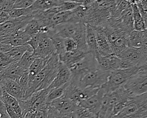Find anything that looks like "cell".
Masks as SVG:
<instances>
[{
  "mask_svg": "<svg viewBox=\"0 0 147 118\" xmlns=\"http://www.w3.org/2000/svg\"><path fill=\"white\" fill-rule=\"evenodd\" d=\"M60 60L58 55L54 52L49 58L44 68L38 73L33 80L29 82L23 99L30 96L36 91L47 88L55 78L59 70Z\"/></svg>",
  "mask_w": 147,
  "mask_h": 118,
  "instance_id": "obj_1",
  "label": "cell"
},
{
  "mask_svg": "<svg viewBox=\"0 0 147 118\" xmlns=\"http://www.w3.org/2000/svg\"><path fill=\"white\" fill-rule=\"evenodd\" d=\"M55 34L63 38H71L76 41L78 48L90 52L86 43V24L82 22H66L53 27Z\"/></svg>",
  "mask_w": 147,
  "mask_h": 118,
  "instance_id": "obj_2",
  "label": "cell"
},
{
  "mask_svg": "<svg viewBox=\"0 0 147 118\" xmlns=\"http://www.w3.org/2000/svg\"><path fill=\"white\" fill-rule=\"evenodd\" d=\"M130 97L123 86L113 92L105 93L100 109L98 113V117H112L114 106L122 101L129 99Z\"/></svg>",
  "mask_w": 147,
  "mask_h": 118,
  "instance_id": "obj_3",
  "label": "cell"
},
{
  "mask_svg": "<svg viewBox=\"0 0 147 118\" xmlns=\"http://www.w3.org/2000/svg\"><path fill=\"white\" fill-rule=\"evenodd\" d=\"M139 71L138 66L126 69H117L110 72L107 82L101 87L109 93L123 86L133 75Z\"/></svg>",
  "mask_w": 147,
  "mask_h": 118,
  "instance_id": "obj_4",
  "label": "cell"
},
{
  "mask_svg": "<svg viewBox=\"0 0 147 118\" xmlns=\"http://www.w3.org/2000/svg\"><path fill=\"white\" fill-rule=\"evenodd\" d=\"M110 72L95 68L86 72L76 81L70 79L76 82L82 89L100 88L107 82Z\"/></svg>",
  "mask_w": 147,
  "mask_h": 118,
  "instance_id": "obj_5",
  "label": "cell"
},
{
  "mask_svg": "<svg viewBox=\"0 0 147 118\" xmlns=\"http://www.w3.org/2000/svg\"><path fill=\"white\" fill-rule=\"evenodd\" d=\"M131 97L147 92V71H140L133 75L123 85Z\"/></svg>",
  "mask_w": 147,
  "mask_h": 118,
  "instance_id": "obj_6",
  "label": "cell"
},
{
  "mask_svg": "<svg viewBox=\"0 0 147 118\" xmlns=\"http://www.w3.org/2000/svg\"><path fill=\"white\" fill-rule=\"evenodd\" d=\"M48 104L58 111L60 117H74V112L78 106L64 94Z\"/></svg>",
  "mask_w": 147,
  "mask_h": 118,
  "instance_id": "obj_7",
  "label": "cell"
},
{
  "mask_svg": "<svg viewBox=\"0 0 147 118\" xmlns=\"http://www.w3.org/2000/svg\"><path fill=\"white\" fill-rule=\"evenodd\" d=\"M33 18L32 15H28L9 18L0 24V36L10 35L17 30L24 28Z\"/></svg>",
  "mask_w": 147,
  "mask_h": 118,
  "instance_id": "obj_8",
  "label": "cell"
},
{
  "mask_svg": "<svg viewBox=\"0 0 147 118\" xmlns=\"http://www.w3.org/2000/svg\"><path fill=\"white\" fill-rule=\"evenodd\" d=\"M71 73L77 72H86L98 68L97 62L95 56L90 52L87 53L83 58L68 66Z\"/></svg>",
  "mask_w": 147,
  "mask_h": 118,
  "instance_id": "obj_9",
  "label": "cell"
},
{
  "mask_svg": "<svg viewBox=\"0 0 147 118\" xmlns=\"http://www.w3.org/2000/svg\"><path fill=\"white\" fill-rule=\"evenodd\" d=\"M56 52L53 41L47 33H43L41 40L38 47L33 51L35 58H46Z\"/></svg>",
  "mask_w": 147,
  "mask_h": 118,
  "instance_id": "obj_10",
  "label": "cell"
},
{
  "mask_svg": "<svg viewBox=\"0 0 147 118\" xmlns=\"http://www.w3.org/2000/svg\"><path fill=\"white\" fill-rule=\"evenodd\" d=\"M105 93L104 89L102 87H100L96 94L92 95L87 99L81 101L79 102V105L87 108L94 113L96 117H98V113L100 109Z\"/></svg>",
  "mask_w": 147,
  "mask_h": 118,
  "instance_id": "obj_11",
  "label": "cell"
},
{
  "mask_svg": "<svg viewBox=\"0 0 147 118\" xmlns=\"http://www.w3.org/2000/svg\"><path fill=\"white\" fill-rule=\"evenodd\" d=\"M95 58L98 68L102 70L111 71L118 69L119 58L113 54L103 56L98 52L95 55Z\"/></svg>",
  "mask_w": 147,
  "mask_h": 118,
  "instance_id": "obj_12",
  "label": "cell"
},
{
  "mask_svg": "<svg viewBox=\"0 0 147 118\" xmlns=\"http://www.w3.org/2000/svg\"><path fill=\"white\" fill-rule=\"evenodd\" d=\"M71 72L69 68L65 64L60 62L57 74L47 89L50 92L53 89L61 86L68 82L71 79Z\"/></svg>",
  "mask_w": 147,
  "mask_h": 118,
  "instance_id": "obj_13",
  "label": "cell"
},
{
  "mask_svg": "<svg viewBox=\"0 0 147 118\" xmlns=\"http://www.w3.org/2000/svg\"><path fill=\"white\" fill-rule=\"evenodd\" d=\"M117 56L122 59L133 62L136 63L137 66H139L146 60L140 48H136L131 46H129L126 48Z\"/></svg>",
  "mask_w": 147,
  "mask_h": 118,
  "instance_id": "obj_14",
  "label": "cell"
},
{
  "mask_svg": "<svg viewBox=\"0 0 147 118\" xmlns=\"http://www.w3.org/2000/svg\"><path fill=\"white\" fill-rule=\"evenodd\" d=\"M0 81L9 94L14 97L18 101L23 99L24 93L17 81L9 78H2L0 79Z\"/></svg>",
  "mask_w": 147,
  "mask_h": 118,
  "instance_id": "obj_15",
  "label": "cell"
},
{
  "mask_svg": "<svg viewBox=\"0 0 147 118\" xmlns=\"http://www.w3.org/2000/svg\"><path fill=\"white\" fill-rule=\"evenodd\" d=\"M88 52L77 48L70 51H65L58 55V56L60 62L63 63L68 67L83 58Z\"/></svg>",
  "mask_w": 147,
  "mask_h": 118,
  "instance_id": "obj_16",
  "label": "cell"
},
{
  "mask_svg": "<svg viewBox=\"0 0 147 118\" xmlns=\"http://www.w3.org/2000/svg\"><path fill=\"white\" fill-rule=\"evenodd\" d=\"M95 32L96 37L97 46L99 53L103 56L113 54L111 45L106 36L96 31H95Z\"/></svg>",
  "mask_w": 147,
  "mask_h": 118,
  "instance_id": "obj_17",
  "label": "cell"
},
{
  "mask_svg": "<svg viewBox=\"0 0 147 118\" xmlns=\"http://www.w3.org/2000/svg\"><path fill=\"white\" fill-rule=\"evenodd\" d=\"M118 18H119L122 26L127 32L129 33L130 32L134 30L131 4L121 13Z\"/></svg>",
  "mask_w": 147,
  "mask_h": 118,
  "instance_id": "obj_18",
  "label": "cell"
},
{
  "mask_svg": "<svg viewBox=\"0 0 147 118\" xmlns=\"http://www.w3.org/2000/svg\"><path fill=\"white\" fill-rule=\"evenodd\" d=\"M86 43L89 51L95 56L98 53L96 37L95 30L91 25L86 24Z\"/></svg>",
  "mask_w": 147,
  "mask_h": 118,
  "instance_id": "obj_19",
  "label": "cell"
},
{
  "mask_svg": "<svg viewBox=\"0 0 147 118\" xmlns=\"http://www.w3.org/2000/svg\"><path fill=\"white\" fill-rule=\"evenodd\" d=\"M49 57L46 58H36L34 59L28 69L29 82L33 80L35 76L44 68Z\"/></svg>",
  "mask_w": 147,
  "mask_h": 118,
  "instance_id": "obj_20",
  "label": "cell"
},
{
  "mask_svg": "<svg viewBox=\"0 0 147 118\" xmlns=\"http://www.w3.org/2000/svg\"><path fill=\"white\" fill-rule=\"evenodd\" d=\"M1 97L5 104L9 105L15 110L19 117H22V110L20 105L19 102L14 97L9 94L4 89L2 93V95Z\"/></svg>",
  "mask_w": 147,
  "mask_h": 118,
  "instance_id": "obj_21",
  "label": "cell"
},
{
  "mask_svg": "<svg viewBox=\"0 0 147 118\" xmlns=\"http://www.w3.org/2000/svg\"><path fill=\"white\" fill-rule=\"evenodd\" d=\"M32 48L29 44L13 47L10 51L5 52L13 62L20 60L24 53L28 50ZM33 49V48H32Z\"/></svg>",
  "mask_w": 147,
  "mask_h": 118,
  "instance_id": "obj_22",
  "label": "cell"
},
{
  "mask_svg": "<svg viewBox=\"0 0 147 118\" xmlns=\"http://www.w3.org/2000/svg\"><path fill=\"white\" fill-rule=\"evenodd\" d=\"M133 10L134 29L137 31H143L146 29L143 17H142L137 4H131Z\"/></svg>",
  "mask_w": 147,
  "mask_h": 118,
  "instance_id": "obj_23",
  "label": "cell"
},
{
  "mask_svg": "<svg viewBox=\"0 0 147 118\" xmlns=\"http://www.w3.org/2000/svg\"><path fill=\"white\" fill-rule=\"evenodd\" d=\"M144 32L143 31L133 30L129 33L128 41L129 46L140 48L144 40Z\"/></svg>",
  "mask_w": 147,
  "mask_h": 118,
  "instance_id": "obj_24",
  "label": "cell"
},
{
  "mask_svg": "<svg viewBox=\"0 0 147 118\" xmlns=\"http://www.w3.org/2000/svg\"><path fill=\"white\" fill-rule=\"evenodd\" d=\"M70 11L60 12L54 14L48 20V25L50 28L54 27L59 24L66 22L69 18Z\"/></svg>",
  "mask_w": 147,
  "mask_h": 118,
  "instance_id": "obj_25",
  "label": "cell"
},
{
  "mask_svg": "<svg viewBox=\"0 0 147 118\" xmlns=\"http://www.w3.org/2000/svg\"><path fill=\"white\" fill-rule=\"evenodd\" d=\"M36 58L33 55V50L30 48L27 50L18 61L19 66L25 70H28L31 64Z\"/></svg>",
  "mask_w": 147,
  "mask_h": 118,
  "instance_id": "obj_26",
  "label": "cell"
},
{
  "mask_svg": "<svg viewBox=\"0 0 147 118\" xmlns=\"http://www.w3.org/2000/svg\"><path fill=\"white\" fill-rule=\"evenodd\" d=\"M33 9L31 6L28 7L22 8H13L7 12L10 18H17L25 16L32 15Z\"/></svg>",
  "mask_w": 147,
  "mask_h": 118,
  "instance_id": "obj_27",
  "label": "cell"
},
{
  "mask_svg": "<svg viewBox=\"0 0 147 118\" xmlns=\"http://www.w3.org/2000/svg\"><path fill=\"white\" fill-rule=\"evenodd\" d=\"M68 82L61 86L52 89L49 92V93L47 97V99H46L47 102V103L51 102L52 101L61 97L64 93L65 88L68 85Z\"/></svg>",
  "mask_w": 147,
  "mask_h": 118,
  "instance_id": "obj_28",
  "label": "cell"
},
{
  "mask_svg": "<svg viewBox=\"0 0 147 118\" xmlns=\"http://www.w3.org/2000/svg\"><path fill=\"white\" fill-rule=\"evenodd\" d=\"M54 45L55 52L57 55L64 52L65 47H64V39L61 36L57 35L54 34L50 37Z\"/></svg>",
  "mask_w": 147,
  "mask_h": 118,
  "instance_id": "obj_29",
  "label": "cell"
},
{
  "mask_svg": "<svg viewBox=\"0 0 147 118\" xmlns=\"http://www.w3.org/2000/svg\"><path fill=\"white\" fill-rule=\"evenodd\" d=\"M74 117H96V116L87 108L79 105L74 112Z\"/></svg>",
  "mask_w": 147,
  "mask_h": 118,
  "instance_id": "obj_30",
  "label": "cell"
},
{
  "mask_svg": "<svg viewBox=\"0 0 147 118\" xmlns=\"http://www.w3.org/2000/svg\"><path fill=\"white\" fill-rule=\"evenodd\" d=\"M42 35L43 32H40L32 35L30 39L28 40L27 44H29L33 48V51L38 47L42 37Z\"/></svg>",
  "mask_w": 147,
  "mask_h": 118,
  "instance_id": "obj_31",
  "label": "cell"
},
{
  "mask_svg": "<svg viewBox=\"0 0 147 118\" xmlns=\"http://www.w3.org/2000/svg\"><path fill=\"white\" fill-rule=\"evenodd\" d=\"M80 4L76 2L72 1H65L63 2L60 5L58 6L59 12L71 11L76 8Z\"/></svg>",
  "mask_w": 147,
  "mask_h": 118,
  "instance_id": "obj_32",
  "label": "cell"
},
{
  "mask_svg": "<svg viewBox=\"0 0 147 118\" xmlns=\"http://www.w3.org/2000/svg\"><path fill=\"white\" fill-rule=\"evenodd\" d=\"M20 85L21 86L22 89L24 91V94L28 88L29 86V74L28 70L26 71L21 77L18 82Z\"/></svg>",
  "mask_w": 147,
  "mask_h": 118,
  "instance_id": "obj_33",
  "label": "cell"
},
{
  "mask_svg": "<svg viewBox=\"0 0 147 118\" xmlns=\"http://www.w3.org/2000/svg\"><path fill=\"white\" fill-rule=\"evenodd\" d=\"M78 44L75 40L71 38L64 39V47L65 51H70L78 48Z\"/></svg>",
  "mask_w": 147,
  "mask_h": 118,
  "instance_id": "obj_34",
  "label": "cell"
},
{
  "mask_svg": "<svg viewBox=\"0 0 147 118\" xmlns=\"http://www.w3.org/2000/svg\"><path fill=\"white\" fill-rule=\"evenodd\" d=\"M36 0H16L13 8H22L28 7L32 6Z\"/></svg>",
  "mask_w": 147,
  "mask_h": 118,
  "instance_id": "obj_35",
  "label": "cell"
},
{
  "mask_svg": "<svg viewBox=\"0 0 147 118\" xmlns=\"http://www.w3.org/2000/svg\"><path fill=\"white\" fill-rule=\"evenodd\" d=\"M14 62L5 53L0 51V68L4 67L11 63Z\"/></svg>",
  "mask_w": 147,
  "mask_h": 118,
  "instance_id": "obj_36",
  "label": "cell"
},
{
  "mask_svg": "<svg viewBox=\"0 0 147 118\" xmlns=\"http://www.w3.org/2000/svg\"><path fill=\"white\" fill-rule=\"evenodd\" d=\"M137 66V64L133 62L119 58L118 62V69H126Z\"/></svg>",
  "mask_w": 147,
  "mask_h": 118,
  "instance_id": "obj_37",
  "label": "cell"
},
{
  "mask_svg": "<svg viewBox=\"0 0 147 118\" xmlns=\"http://www.w3.org/2000/svg\"><path fill=\"white\" fill-rule=\"evenodd\" d=\"M137 5L138 8L139 9V11H140L142 17H143L145 26L147 28V7L143 5L141 3H139Z\"/></svg>",
  "mask_w": 147,
  "mask_h": 118,
  "instance_id": "obj_38",
  "label": "cell"
},
{
  "mask_svg": "<svg viewBox=\"0 0 147 118\" xmlns=\"http://www.w3.org/2000/svg\"><path fill=\"white\" fill-rule=\"evenodd\" d=\"M5 105L6 111L9 117H13V118L19 117L17 113H16L15 110L12 107H11L10 106H9V105H7L6 104H5Z\"/></svg>",
  "mask_w": 147,
  "mask_h": 118,
  "instance_id": "obj_39",
  "label": "cell"
},
{
  "mask_svg": "<svg viewBox=\"0 0 147 118\" xmlns=\"http://www.w3.org/2000/svg\"><path fill=\"white\" fill-rule=\"evenodd\" d=\"M0 113L1 114V117H9L5 108V105L1 97H0Z\"/></svg>",
  "mask_w": 147,
  "mask_h": 118,
  "instance_id": "obj_40",
  "label": "cell"
},
{
  "mask_svg": "<svg viewBox=\"0 0 147 118\" xmlns=\"http://www.w3.org/2000/svg\"><path fill=\"white\" fill-rule=\"evenodd\" d=\"M95 1V0H78L77 1H76V2H78V3L83 6H88L91 5Z\"/></svg>",
  "mask_w": 147,
  "mask_h": 118,
  "instance_id": "obj_41",
  "label": "cell"
},
{
  "mask_svg": "<svg viewBox=\"0 0 147 118\" xmlns=\"http://www.w3.org/2000/svg\"><path fill=\"white\" fill-rule=\"evenodd\" d=\"M140 71H147V60H145L144 62L138 66Z\"/></svg>",
  "mask_w": 147,
  "mask_h": 118,
  "instance_id": "obj_42",
  "label": "cell"
},
{
  "mask_svg": "<svg viewBox=\"0 0 147 118\" xmlns=\"http://www.w3.org/2000/svg\"><path fill=\"white\" fill-rule=\"evenodd\" d=\"M142 0H130L129 2L131 4H138L141 3Z\"/></svg>",
  "mask_w": 147,
  "mask_h": 118,
  "instance_id": "obj_43",
  "label": "cell"
},
{
  "mask_svg": "<svg viewBox=\"0 0 147 118\" xmlns=\"http://www.w3.org/2000/svg\"><path fill=\"white\" fill-rule=\"evenodd\" d=\"M4 87H3V85L2 84V83L1 82V81H0V97H1L2 96V93H3V91L4 90Z\"/></svg>",
  "mask_w": 147,
  "mask_h": 118,
  "instance_id": "obj_44",
  "label": "cell"
},
{
  "mask_svg": "<svg viewBox=\"0 0 147 118\" xmlns=\"http://www.w3.org/2000/svg\"><path fill=\"white\" fill-rule=\"evenodd\" d=\"M141 4H142L143 5L145 6L146 7H147V0H142L141 2Z\"/></svg>",
  "mask_w": 147,
  "mask_h": 118,
  "instance_id": "obj_45",
  "label": "cell"
},
{
  "mask_svg": "<svg viewBox=\"0 0 147 118\" xmlns=\"http://www.w3.org/2000/svg\"><path fill=\"white\" fill-rule=\"evenodd\" d=\"M0 117H1V113H0Z\"/></svg>",
  "mask_w": 147,
  "mask_h": 118,
  "instance_id": "obj_46",
  "label": "cell"
},
{
  "mask_svg": "<svg viewBox=\"0 0 147 118\" xmlns=\"http://www.w3.org/2000/svg\"><path fill=\"white\" fill-rule=\"evenodd\" d=\"M126 1H129L130 0H126Z\"/></svg>",
  "mask_w": 147,
  "mask_h": 118,
  "instance_id": "obj_47",
  "label": "cell"
}]
</instances>
